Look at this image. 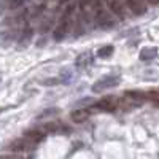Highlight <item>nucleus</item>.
Here are the masks:
<instances>
[{"instance_id":"4468645a","label":"nucleus","mask_w":159,"mask_h":159,"mask_svg":"<svg viewBox=\"0 0 159 159\" xmlns=\"http://www.w3.org/2000/svg\"><path fill=\"white\" fill-rule=\"evenodd\" d=\"M32 35H34V30L30 27H25L24 32H22V35H21V38H19V42H22V45H27L30 42Z\"/></svg>"},{"instance_id":"20e7f679","label":"nucleus","mask_w":159,"mask_h":159,"mask_svg":"<svg viewBox=\"0 0 159 159\" xmlns=\"http://www.w3.org/2000/svg\"><path fill=\"white\" fill-rule=\"evenodd\" d=\"M34 147H35V143L24 137V139H18V140H15V142H11L10 150H11V151H29V150H32Z\"/></svg>"},{"instance_id":"6e6552de","label":"nucleus","mask_w":159,"mask_h":159,"mask_svg":"<svg viewBox=\"0 0 159 159\" xmlns=\"http://www.w3.org/2000/svg\"><path fill=\"white\" fill-rule=\"evenodd\" d=\"M157 54V48L156 46H147V48H143L140 51V59L142 61H151L154 59Z\"/></svg>"},{"instance_id":"dca6fc26","label":"nucleus","mask_w":159,"mask_h":159,"mask_svg":"<svg viewBox=\"0 0 159 159\" xmlns=\"http://www.w3.org/2000/svg\"><path fill=\"white\" fill-rule=\"evenodd\" d=\"M43 129L46 132H56V130H59V123H46L43 126Z\"/></svg>"},{"instance_id":"a211bd4d","label":"nucleus","mask_w":159,"mask_h":159,"mask_svg":"<svg viewBox=\"0 0 159 159\" xmlns=\"http://www.w3.org/2000/svg\"><path fill=\"white\" fill-rule=\"evenodd\" d=\"M57 111H59L57 108H51V110H45V111H43L42 115H40L38 118H45V116H51V115H56Z\"/></svg>"},{"instance_id":"2eb2a0df","label":"nucleus","mask_w":159,"mask_h":159,"mask_svg":"<svg viewBox=\"0 0 159 159\" xmlns=\"http://www.w3.org/2000/svg\"><path fill=\"white\" fill-rule=\"evenodd\" d=\"M24 3H25V0H8V3H7V7H8L10 10H16V8L22 7Z\"/></svg>"},{"instance_id":"f257e3e1","label":"nucleus","mask_w":159,"mask_h":159,"mask_svg":"<svg viewBox=\"0 0 159 159\" xmlns=\"http://www.w3.org/2000/svg\"><path fill=\"white\" fill-rule=\"evenodd\" d=\"M119 81H121L119 76H103L92 84V92H102L110 88H116L119 84Z\"/></svg>"},{"instance_id":"ddd939ff","label":"nucleus","mask_w":159,"mask_h":159,"mask_svg":"<svg viewBox=\"0 0 159 159\" xmlns=\"http://www.w3.org/2000/svg\"><path fill=\"white\" fill-rule=\"evenodd\" d=\"M110 8H111V11L115 13V15H118V16H124V7H123V3L121 2H118V0H111L110 2Z\"/></svg>"},{"instance_id":"f3484780","label":"nucleus","mask_w":159,"mask_h":159,"mask_svg":"<svg viewBox=\"0 0 159 159\" xmlns=\"http://www.w3.org/2000/svg\"><path fill=\"white\" fill-rule=\"evenodd\" d=\"M147 99H151L154 103H157V91L156 89H153V91H150L148 94H147Z\"/></svg>"},{"instance_id":"7ed1b4c3","label":"nucleus","mask_w":159,"mask_h":159,"mask_svg":"<svg viewBox=\"0 0 159 159\" xmlns=\"http://www.w3.org/2000/svg\"><path fill=\"white\" fill-rule=\"evenodd\" d=\"M96 108L102 110V111H115L118 108V100L116 97H103L96 103Z\"/></svg>"},{"instance_id":"6ab92c4d","label":"nucleus","mask_w":159,"mask_h":159,"mask_svg":"<svg viewBox=\"0 0 159 159\" xmlns=\"http://www.w3.org/2000/svg\"><path fill=\"white\" fill-rule=\"evenodd\" d=\"M0 159H24V157L19 154H3V156H0Z\"/></svg>"},{"instance_id":"9d476101","label":"nucleus","mask_w":159,"mask_h":159,"mask_svg":"<svg viewBox=\"0 0 159 159\" xmlns=\"http://www.w3.org/2000/svg\"><path fill=\"white\" fill-rule=\"evenodd\" d=\"M126 97H129L130 100H135V102H143L147 99V94L142 91H126Z\"/></svg>"},{"instance_id":"423d86ee","label":"nucleus","mask_w":159,"mask_h":159,"mask_svg":"<svg viewBox=\"0 0 159 159\" xmlns=\"http://www.w3.org/2000/svg\"><path fill=\"white\" fill-rule=\"evenodd\" d=\"M127 5L135 15H143L147 11V0H127Z\"/></svg>"},{"instance_id":"39448f33","label":"nucleus","mask_w":159,"mask_h":159,"mask_svg":"<svg viewBox=\"0 0 159 159\" xmlns=\"http://www.w3.org/2000/svg\"><path fill=\"white\" fill-rule=\"evenodd\" d=\"M96 22L102 29H110L111 25H115V21L108 16V13H105V11H99L97 13L96 15Z\"/></svg>"},{"instance_id":"0eeeda50","label":"nucleus","mask_w":159,"mask_h":159,"mask_svg":"<svg viewBox=\"0 0 159 159\" xmlns=\"http://www.w3.org/2000/svg\"><path fill=\"white\" fill-rule=\"evenodd\" d=\"M91 111L86 110V108H80V110H75L70 113V118H72V121L73 123H84L86 119L89 118Z\"/></svg>"},{"instance_id":"f03ea898","label":"nucleus","mask_w":159,"mask_h":159,"mask_svg":"<svg viewBox=\"0 0 159 159\" xmlns=\"http://www.w3.org/2000/svg\"><path fill=\"white\" fill-rule=\"evenodd\" d=\"M69 32H70V22H69L67 16H64L62 21L59 22V25L56 27V30H54V40L61 42V40H64L69 35Z\"/></svg>"},{"instance_id":"9b49d317","label":"nucleus","mask_w":159,"mask_h":159,"mask_svg":"<svg viewBox=\"0 0 159 159\" xmlns=\"http://www.w3.org/2000/svg\"><path fill=\"white\" fill-rule=\"evenodd\" d=\"M89 64H91V54H89V52H83V54L78 56V59H76V67L86 69Z\"/></svg>"},{"instance_id":"1a4fd4ad","label":"nucleus","mask_w":159,"mask_h":159,"mask_svg":"<svg viewBox=\"0 0 159 159\" xmlns=\"http://www.w3.org/2000/svg\"><path fill=\"white\" fill-rule=\"evenodd\" d=\"M24 137L29 139L30 142H34V143L37 145V143H40V142L45 139V134H43V132H40V130H27V132L24 134Z\"/></svg>"},{"instance_id":"f8f14e48","label":"nucleus","mask_w":159,"mask_h":159,"mask_svg":"<svg viewBox=\"0 0 159 159\" xmlns=\"http://www.w3.org/2000/svg\"><path fill=\"white\" fill-rule=\"evenodd\" d=\"M115 52V48L111 46V45H107V46H102V48H99L97 49V57H102V59H107V57H110L111 54Z\"/></svg>"}]
</instances>
